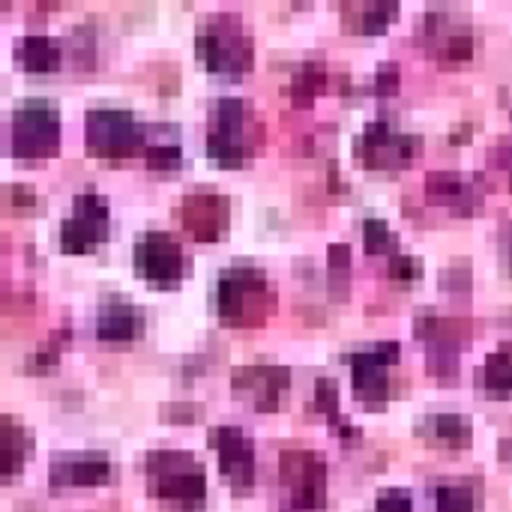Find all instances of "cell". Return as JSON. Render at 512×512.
Wrapping results in <instances>:
<instances>
[{
  "mask_svg": "<svg viewBox=\"0 0 512 512\" xmlns=\"http://www.w3.org/2000/svg\"><path fill=\"white\" fill-rule=\"evenodd\" d=\"M423 150V138L399 132L390 120H372L354 141V156L372 171H396L414 162Z\"/></svg>",
  "mask_w": 512,
  "mask_h": 512,
  "instance_id": "52a82bcc",
  "label": "cell"
},
{
  "mask_svg": "<svg viewBox=\"0 0 512 512\" xmlns=\"http://www.w3.org/2000/svg\"><path fill=\"white\" fill-rule=\"evenodd\" d=\"M471 135H474V126H471V123H462L459 129L450 132V141H453V144H465V141H471Z\"/></svg>",
  "mask_w": 512,
  "mask_h": 512,
  "instance_id": "8d00e7d4",
  "label": "cell"
},
{
  "mask_svg": "<svg viewBox=\"0 0 512 512\" xmlns=\"http://www.w3.org/2000/svg\"><path fill=\"white\" fill-rule=\"evenodd\" d=\"M264 141V126L240 96H219L210 105L207 156L222 168H240Z\"/></svg>",
  "mask_w": 512,
  "mask_h": 512,
  "instance_id": "6da1fadb",
  "label": "cell"
},
{
  "mask_svg": "<svg viewBox=\"0 0 512 512\" xmlns=\"http://www.w3.org/2000/svg\"><path fill=\"white\" fill-rule=\"evenodd\" d=\"M207 444L219 456V471L237 495H249L255 486V450L243 429L219 426L207 432Z\"/></svg>",
  "mask_w": 512,
  "mask_h": 512,
  "instance_id": "4fadbf2b",
  "label": "cell"
},
{
  "mask_svg": "<svg viewBox=\"0 0 512 512\" xmlns=\"http://www.w3.org/2000/svg\"><path fill=\"white\" fill-rule=\"evenodd\" d=\"M375 512H414V507H411V495L402 492V489H387V492L378 495Z\"/></svg>",
  "mask_w": 512,
  "mask_h": 512,
  "instance_id": "d6a6232c",
  "label": "cell"
},
{
  "mask_svg": "<svg viewBox=\"0 0 512 512\" xmlns=\"http://www.w3.org/2000/svg\"><path fill=\"white\" fill-rule=\"evenodd\" d=\"M0 429H3V483H12L33 453V438L27 429L15 426L12 417H3Z\"/></svg>",
  "mask_w": 512,
  "mask_h": 512,
  "instance_id": "603a6c76",
  "label": "cell"
},
{
  "mask_svg": "<svg viewBox=\"0 0 512 512\" xmlns=\"http://www.w3.org/2000/svg\"><path fill=\"white\" fill-rule=\"evenodd\" d=\"M327 78H330V69L321 57H309L297 66V72L291 75V87H288V96L297 108H309L315 102L318 93H324L327 87Z\"/></svg>",
  "mask_w": 512,
  "mask_h": 512,
  "instance_id": "7402d4cb",
  "label": "cell"
},
{
  "mask_svg": "<svg viewBox=\"0 0 512 512\" xmlns=\"http://www.w3.org/2000/svg\"><path fill=\"white\" fill-rule=\"evenodd\" d=\"M108 237V201L96 189H84L72 201V213L60 222V252L87 255Z\"/></svg>",
  "mask_w": 512,
  "mask_h": 512,
  "instance_id": "ba28073f",
  "label": "cell"
},
{
  "mask_svg": "<svg viewBox=\"0 0 512 512\" xmlns=\"http://www.w3.org/2000/svg\"><path fill=\"white\" fill-rule=\"evenodd\" d=\"M396 15H399L396 3H363V6H357V21L354 24H357L360 33L375 36V33H384Z\"/></svg>",
  "mask_w": 512,
  "mask_h": 512,
  "instance_id": "d4e9b609",
  "label": "cell"
},
{
  "mask_svg": "<svg viewBox=\"0 0 512 512\" xmlns=\"http://www.w3.org/2000/svg\"><path fill=\"white\" fill-rule=\"evenodd\" d=\"M138 279L150 282L153 288H174L186 276V258L180 243L165 231H147L135 240L132 249Z\"/></svg>",
  "mask_w": 512,
  "mask_h": 512,
  "instance_id": "9c48e42d",
  "label": "cell"
},
{
  "mask_svg": "<svg viewBox=\"0 0 512 512\" xmlns=\"http://www.w3.org/2000/svg\"><path fill=\"white\" fill-rule=\"evenodd\" d=\"M441 288L447 294H456V291L468 294L471 291V264L468 261H453L450 267H444L441 270Z\"/></svg>",
  "mask_w": 512,
  "mask_h": 512,
  "instance_id": "4dcf8cb0",
  "label": "cell"
},
{
  "mask_svg": "<svg viewBox=\"0 0 512 512\" xmlns=\"http://www.w3.org/2000/svg\"><path fill=\"white\" fill-rule=\"evenodd\" d=\"M399 357H402V345L399 342H381L372 351H360V354L348 357L351 372H354V396L369 411H378V408L387 405V399H390L387 369L396 366Z\"/></svg>",
  "mask_w": 512,
  "mask_h": 512,
  "instance_id": "7c38bea8",
  "label": "cell"
},
{
  "mask_svg": "<svg viewBox=\"0 0 512 512\" xmlns=\"http://www.w3.org/2000/svg\"><path fill=\"white\" fill-rule=\"evenodd\" d=\"M177 216L186 228V234H192L198 243H216L225 228H228V198L213 192V189H195V192H186L180 207H177Z\"/></svg>",
  "mask_w": 512,
  "mask_h": 512,
  "instance_id": "5bb4252c",
  "label": "cell"
},
{
  "mask_svg": "<svg viewBox=\"0 0 512 512\" xmlns=\"http://www.w3.org/2000/svg\"><path fill=\"white\" fill-rule=\"evenodd\" d=\"M144 330V315L123 297H105L96 315V336L102 342H132Z\"/></svg>",
  "mask_w": 512,
  "mask_h": 512,
  "instance_id": "e0dca14e",
  "label": "cell"
},
{
  "mask_svg": "<svg viewBox=\"0 0 512 512\" xmlns=\"http://www.w3.org/2000/svg\"><path fill=\"white\" fill-rule=\"evenodd\" d=\"M327 261H330V291H333V297L345 300L348 297V276H351V246L333 243L327 249Z\"/></svg>",
  "mask_w": 512,
  "mask_h": 512,
  "instance_id": "484cf974",
  "label": "cell"
},
{
  "mask_svg": "<svg viewBox=\"0 0 512 512\" xmlns=\"http://www.w3.org/2000/svg\"><path fill=\"white\" fill-rule=\"evenodd\" d=\"M84 144L99 159H129L144 150L147 126L126 108H90L84 114Z\"/></svg>",
  "mask_w": 512,
  "mask_h": 512,
  "instance_id": "8992f818",
  "label": "cell"
},
{
  "mask_svg": "<svg viewBox=\"0 0 512 512\" xmlns=\"http://www.w3.org/2000/svg\"><path fill=\"white\" fill-rule=\"evenodd\" d=\"M399 84H402V66L396 60L381 63L378 72H375V93L378 96H396Z\"/></svg>",
  "mask_w": 512,
  "mask_h": 512,
  "instance_id": "1f68e13d",
  "label": "cell"
},
{
  "mask_svg": "<svg viewBox=\"0 0 512 512\" xmlns=\"http://www.w3.org/2000/svg\"><path fill=\"white\" fill-rule=\"evenodd\" d=\"M435 507L438 512H474V492L468 486H438L435 492Z\"/></svg>",
  "mask_w": 512,
  "mask_h": 512,
  "instance_id": "83f0119b",
  "label": "cell"
},
{
  "mask_svg": "<svg viewBox=\"0 0 512 512\" xmlns=\"http://www.w3.org/2000/svg\"><path fill=\"white\" fill-rule=\"evenodd\" d=\"M147 477H150V492L177 510H201L207 498V477L201 465L180 450H156L147 456Z\"/></svg>",
  "mask_w": 512,
  "mask_h": 512,
  "instance_id": "277c9868",
  "label": "cell"
},
{
  "mask_svg": "<svg viewBox=\"0 0 512 512\" xmlns=\"http://www.w3.org/2000/svg\"><path fill=\"white\" fill-rule=\"evenodd\" d=\"M69 342V330H57L54 336H48L39 348H36V354L27 360V372L30 375H45V372H51V369H57V360H60V351H63V345Z\"/></svg>",
  "mask_w": 512,
  "mask_h": 512,
  "instance_id": "4316f807",
  "label": "cell"
},
{
  "mask_svg": "<svg viewBox=\"0 0 512 512\" xmlns=\"http://www.w3.org/2000/svg\"><path fill=\"white\" fill-rule=\"evenodd\" d=\"M60 150V114L48 99H24L9 117V153L15 159H48Z\"/></svg>",
  "mask_w": 512,
  "mask_h": 512,
  "instance_id": "5b68a950",
  "label": "cell"
},
{
  "mask_svg": "<svg viewBox=\"0 0 512 512\" xmlns=\"http://www.w3.org/2000/svg\"><path fill=\"white\" fill-rule=\"evenodd\" d=\"M426 198L438 207L459 213V216H471L483 204L480 186L459 171H429L426 174Z\"/></svg>",
  "mask_w": 512,
  "mask_h": 512,
  "instance_id": "9a60e30c",
  "label": "cell"
},
{
  "mask_svg": "<svg viewBox=\"0 0 512 512\" xmlns=\"http://www.w3.org/2000/svg\"><path fill=\"white\" fill-rule=\"evenodd\" d=\"M33 201H36V192H33V186H24V183H15V186H6V204L9 207H33Z\"/></svg>",
  "mask_w": 512,
  "mask_h": 512,
  "instance_id": "e575fe53",
  "label": "cell"
},
{
  "mask_svg": "<svg viewBox=\"0 0 512 512\" xmlns=\"http://www.w3.org/2000/svg\"><path fill=\"white\" fill-rule=\"evenodd\" d=\"M111 477V462L102 453H78L60 456L51 462L48 480L54 489H84V486H105Z\"/></svg>",
  "mask_w": 512,
  "mask_h": 512,
  "instance_id": "2e32d148",
  "label": "cell"
},
{
  "mask_svg": "<svg viewBox=\"0 0 512 512\" xmlns=\"http://www.w3.org/2000/svg\"><path fill=\"white\" fill-rule=\"evenodd\" d=\"M276 309V291L264 270L252 264H234L219 273L216 312L225 327H261Z\"/></svg>",
  "mask_w": 512,
  "mask_h": 512,
  "instance_id": "7a4b0ae2",
  "label": "cell"
},
{
  "mask_svg": "<svg viewBox=\"0 0 512 512\" xmlns=\"http://www.w3.org/2000/svg\"><path fill=\"white\" fill-rule=\"evenodd\" d=\"M195 48L204 66L216 75H246L255 63L252 36L237 12H213L198 24Z\"/></svg>",
  "mask_w": 512,
  "mask_h": 512,
  "instance_id": "3957f363",
  "label": "cell"
},
{
  "mask_svg": "<svg viewBox=\"0 0 512 512\" xmlns=\"http://www.w3.org/2000/svg\"><path fill=\"white\" fill-rule=\"evenodd\" d=\"M477 384L492 399H512V342H504L486 357L483 369L477 372Z\"/></svg>",
  "mask_w": 512,
  "mask_h": 512,
  "instance_id": "44dd1931",
  "label": "cell"
},
{
  "mask_svg": "<svg viewBox=\"0 0 512 512\" xmlns=\"http://www.w3.org/2000/svg\"><path fill=\"white\" fill-rule=\"evenodd\" d=\"M417 435L447 450H468L474 441V426L462 414H432L417 423Z\"/></svg>",
  "mask_w": 512,
  "mask_h": 512,
  "instance_id": "ac0fdd59",
  "label": "cell"
},
{
  "mask_svg": "<svg viewBox=\"0 0 512 512\" xmlns=\"http://www.w3.org/2000/svg\"><path fill=\"white\" fill-rule=\"evenodd\" d=\"M363 246L369 255H390L393 258L399 249V237L390 231V225L384 219L369 216V219H363Z\"/></svg>",
  "mask_w": 512,
  "mask_h": 512,
  "instance_id": "cb8c5ba5",
  "label": "cell"
},
{
  "mask_svg": "<svg viewBox=\"0 0 512 512\" xmlns=\"http://www.w3.org/2000/svg\"><path fill=\"white\" fill-rule=\"evenodd\" d=\"M489 162H492L495 168H507V171H512V138L498 141V144L489 150Z\"/></svg>",
  "mask_w": 512,
  "mask_h": 512,
  "instance_id": "d590c367",
  "label": "cell"
},
{
  "mask_svg": "<svg viewBox=\"0 0 512 512\" xmlns=\"http://www.w3.org/2000/svg\"><path fill=\"white\" fill-rule=\"evenodd\" d=\"M15 57L24 66V72L42 75V72H57L63 60V48H60V39L48 33H27L15 42Z\"/></svg>",
  "mask_w": 512,
  "mask_h": 512,
  "instance_id": "d6986e66",
  "label": "cell"
},
{
  "mask_svg": "<svg viewBox=\"0 0 512 512\" xmlns=\"http://www.w3.org/2000/svg\"><path fill=\"white\" fill-rule=\"evenodd\" d=\"M231 390L258 414H276L291 390V369L276 363H252L231 372Z\"/></svg>",
  "mask_w": 512,
  "mask_h": 512,
  "instance_id": "30bf717a",
  "label": "cell"
},
{
  "mask_svg": "<svg viewBox=\"0 0 512 512\" xmlns=\"http://www.w3.org/2000/svg\"><path fill=\"white\" fill-rule=\"evenodd\" d=\"M144 162L153 171H177L183 165V147L174 126H147Z\"/></svg>",
  "mask_w": 512,
  "mask_h": 512,
  "instance_id": "ffe728a7",
  "label": "cell"
},
{
  "mask_svg": "<svg viewBox=\"0 0 512 512\" xmlns=\"http://www.w3.org/2000/svg\"><path fill=\"white\" fill-rule=\"evenodd\" d=\"M162 420L165 423H186V426H192V423L201 420V408L198 405H165Z\"/></svg>",
  "mask_w": 512,
  "mask_h": 512,
  "instance_id": "836d02e7",
  "label": "cell"
},
{
  "mask_svg": "<svg viewBox=\"0 0 512 512\" xmlns=\"http://www.w3.org/2000/svg\"><path fill=\"white\" fill-rule=\"evenodd\" d=\"M387 276H390L393 282L411 285V282L423 279V261L414 258V255H393L390 264H387Z\"/></svg>",
  "mask_w": 512,
  "mask_h": 512,
  "instance_id": "f546056e",
  "label": "cell"
},
{
  "mask_svg": "<svg viewBox=\"0 0 512 512\" xmlns=\"http://www.w3.org/2000/svg\"><path fill=\"white\" fill-rule=\"evenodd\" d=\"M312 408H315L318 414H324L327 420L342 417V414H339V387H336V381H330V378H318V381H315Z\"/></svg>",
  "mask_w": 512,
  "mask_h": 512,
  "instance_id": "f1b7e54d",
  "label": "cell"
},
{
  "mask_svg": "<svg viewBox=\"0 0 512 512\" xmlns=\"http://www.w3.org/2000/svg\"><path fill=\"white\" fill-rule=\"evenodd\" d=\"M501 249H504V264H507V270H510L512 276V225L507 228L504 240H501Z\"/></svg>",
  "mask_w": 512,
  "mask_h": 512,
  "instance_id": "74e56055",
  "label": "cell"
},
{
  "mask_svg": "<svg viewBox=\"0 0 512 512\" xmlns=\"http://www.w3.org/2000/svg\"><path fill=\"white\" fill-rule=\"evenodd\" d=\"M279 474L291 492L294 510H324V504H327V465L318 453H303V450L282 453Z\"/></svg>",
  "mask_w": 512,
  "mask_h": 512,
  "instance_id": "8fae6325",
  "label": "cell"
}]
</instances>
